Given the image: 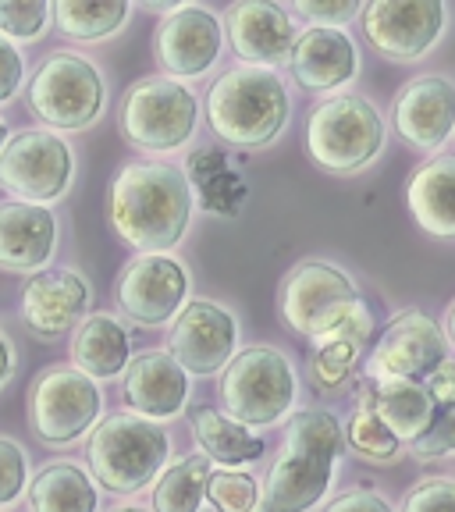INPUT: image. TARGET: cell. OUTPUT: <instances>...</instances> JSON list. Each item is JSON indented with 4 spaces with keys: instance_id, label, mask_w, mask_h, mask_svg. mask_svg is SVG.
<instances>
[{
    "instance_id": "32",
    "label": "cell",
    "mask_w": 455,
    "mask_h": 512,
    "mask_svg": "<svg viewBox=\"0 0 455 512\" xmlns=\"http://www.w3.org/2000/svg\"><path fill=\"white\" fill-rule=\"evenodd\" d=\"M207 502L217 512H253L260 502L256 480L242 470H210L207 477Z\"/></svg>"
},
{
    "instance_id": "21",
    "label": "cell",
    "mask_w": 455,
    "mask_h": 512,
    "mask_svg": "<svg viewBox=\"0 0 455 512\" xmlns=\"http://www.w3.org/2000/svg\"><path fill=\"white\" fill-rule=\"evenodd\" d=\"M228 25V43L242 57V64L253 68H274L288 61L292 43H296V25L274 0H239L224 15Z\"/></svg>"
},
{
    "instance_id": "1",
    "label": "cell",
    "mask_w": 455,
    "mask_h": 512,
    "mask_svg": "<svg viewBox=\"0 0 455 512\" xmlns=\"http://www.w3.org/2000/svg\"><path fill=\"white\" fill-rule=\"evenodd\" d=\"M107 217L136 253H171L192 221V189L182 168L160 160H132L107 189Z\"/></svg>"
},
{
    "instance_id": "42",
    "label": "cell",
    "mask_w": 455,
    "mask_h": 512,
    "mask_svg": "<svg viewBox=\"0 0 455 512\" xmlns=\"http://www.w3.org/2000/svg\"><path fill=\"white\" fill-rule=\"evenodd\" d=\"M424 388L431 392L434 406H438V402H455V360H452V356H448V360L441 363L431 377H427Z\"/></svg>"
},
{
    "instance_id": "15",
    "label": "cell",
    "mask_w": 455,
    "mask_h": 512,
    "mask_svg": "<svg viewBox=\"0 0 455 512\" xmlns=\"http://www.w3.org/2000/svg\"><path fill=\"white\" fill-rule=\"evenodd\" d=\"M235 342H239V324L232 313L214 299H192L171 324L168 356L185 374L210 377L232 363Z\"/></svg>"
},
{
    "instance_id": "20",
    "label": "cell",
    "mask_w": 455,
    "mask_h": 512,
    "mask_svg": "<svg viewBox=\"0 0 455 512\" xmlns=\"http://www.w3.org/2000/svg\"><path fill=\"white\" fill-rule=\"evenodd\" d=\"M292 79L306 93H335L360 75V50L345 29H320L310 25L296 36L288 54Z\"/></svg>"
},
{
    "instance_id": "23",
    "label": "cell",
    "mask_w": 455,
    "mask_h": 512,
    "mask_svg": "<svg viewBox=\"0 0 455 512\" xmlns=\"http://www.w3.org/2000/svg\"><path fill=\"white\" fill-rule=\"evenodd\" d=\"M132 360V335L114 313H86L72 331V363L93 381L125 374Z\"/></svg>"
},
{
    "instance_id": "30",
    "label": "cell",
    "mask_w": 455,
    "mask_h": 512,
    "mask_svg": "<svg viewBox=\"0 0 455 512\" xmlns=\"http://www.w3.org/2000/svg\"><path fill=\"white\" fill-rule=\"evenodd\" d=\"M342 434L352 452L360 459H370V463H392V459L399 456V441H395L392 434H388V427L377 420V413L370 409L367 399L356 406V413L349 416V424H345Z\"/></svg>"
},
{
    "instance_id": "37",
    "label": "cell",
    "mask_w": 455,
    "mask_h": 512,
    "mask_svg": "<svg viewBox=\"0 0 455 512\" xmlns=\"http://www.w3.org/2000/svg\"><path fill=\"white\" fill-rule=\"evenodd\" d=\"M200 192V207L210 210V214H221V217H235L246 203V182H242L239 171H221L217 178H210Z\"/></svg>"
},
{
    "instance_id": "18",
    "label": "cell",
    "mask_w": 455,
    "mask_h": 512,
    "mask_svg": "<svg viewBox=\"0 0 455 512\" xmlns=\"http://www.w3.org/2000/svg\"><path fill=\"white\" fill-rule=\"evenodd\" d=\"M121 399L139 420L168 424L189 402V374L171 360L168 349H146L128 360L121 374Z\"/></svg>"
},
{
    "instance_id": "24",
    "label": "cell",
    "mask_w": 455,
    "mask_h": 512,
    "mask_svg": "<svg viewBox=\"0 0 455 512\" xmlns=\"http://www.w3.org/2000/svg\"><path fill=\"white\" fill-rule=\"evenodd\" d=\"M406 200L427 235L455 239V157H434L420 164L409 178Z\"/></svg>"
},
{
    "instance_id": "17",
    "label": "cell",
    "mask_w": 455,
    "mask_h": 512,
    "mask_svg": "<svg viewBox=\"0 0 455 512\" xmlns=\"http://www.w3.org/2000/svg\"><path fill=\"white\" fill-rule=\"evenodd\" d=\"M93 299V288L72 267H47L32 274L22 288V324L32 338L40 342H57L72 335L82 324Z\"/></svg>"
},
{
    "instance_id": "12",
    "label": "cell",
    "mask_w": 455,
    "mask_h": 512,
    "mask_svg": "<svg viewBox=\"0 0 455 512\" xmlns=\"http://www.w3.org/2000/svg\"><path fill=\"white\" fill-rule=\"evenodd\" d=\"M370 47L388 61L413 64L438 47L448 22L441 0H370L360 11Z\"/></svg>"
},
{
    "instance_id": "45",
    "label": "cell",
    "mask_w": 455,
    "mask_h": 512,
    "mask_svg": "<svg viewBox=\"0 0 455 512\" xmlns=\"http://www.w3.org/2000/svg\"><path fill=\"white\" fill-rule=\"evenodd\" d=\"M8 136H11L8 125H4V118H0V150H4V143H8Z\"/></svg>"
},
{
    "instance_id": "35",
    "label": "cell",
    "mask_w": 455,
    "mask_h": 512,
    "mask_svg": "<svg viewBox=\"0 0 455 512\" xmlns=\"http://www.w3.org/2000/svg\"><path fill=\"white\" fill-rule=\"evenodd\" d=\"M413 445V456L416 459H441V456H452L455 452V402H438L434 406V416L427 431L420 434Z\"/></svg>"
},
{
    "instance_id": "5",
    "label": "cell",
    "mask_w": 455,
    "mask_h": 512,
    "mask_svg": "<svg viewBox=\"0 0 455 512\" xmlns=\"http://www.w3.org/2000/svg\"><path fill=\"white\" fill-rule=\"evenodd\" d=\"M25 100H29V111L43 121V128L61 136V132H82L104 114L107 86L100 68L86 54L54 50L32 72Z\"/></svg>"
},
{
    "instance_id": "47",
    "label": "cell",
    "mask_w": 455,
    "mask_h": 512,
    "mask_svg": "<svg viewBox=\"0 0 455 512\" xmlns=\"http://www.w3.org/2000/svg\"><path fill=\"white\" fill-rule=\"evenodd\" d=\"M253 512H274V509H271V505H264V502H256V509H253Z\"/></svg>"
},
{
    "instance_id": "25",
    "label": "cell",
    "mask_w": 455,
    "mask_h": 512,
    "mask_svg": "<svg viewBox=\"0 0 455 512\" xmlns=\"http://www.w3.org/2000/svg\"><path fill=\"white\" fill-rule=\"evenodd\" d=\"M29 512H96L100 509V488L89 477L86 466L57 459L47 463L36 477H29Z\"/></svg>"
},
{
    "instance_id": "31",
    "label": "cell",
    "mask_w": 455,
    "mask_h": 512,
    "mask_svg": "<svg viewBox=\"0 0 455 512\" xmlns=\"http://www.w3.org/2000/svg\"><path fill=\"white\" fill-rule=\"evenodd\" d=\"M50 25L47 0H0V36L11 43L40 40Z\"/></svg>"
},
{
    "instance_id": "9",
    "label": "cell",
    "mask_w": 455,
    "mask_h": 512,
    "mask_svg": "<svg viewBox=\"0 0 455 512\" xmlns=\"http://www.w3.org/2000/svg\"><path fill=\"white\" fill-rule=\"evenodd\" d=\"M363 306L367 303H363L356 281L328 260H303L281 281V320L310 342L328 338Z\"/></svg>"
},
{
    "instance_id": "16",
    "label": "cell",
    "mask_w": 455,
    "mask_h": 512,
    "mask_svg": "<svg viewBox=\"0 0 455 512\" xmlns=\"http://www.w3.org/2000/svg\"><path fill=\"white\" fill-rule=\"evenodd\" d=\"M445 360H448V342L438 324L427 313L406 310L384 328L381 342L374 345L367 363V377L370 381L399 377V381L424 384Z\"/></svg>"
},
{
    "instance_id": "3",
    "label": "cell",
    "mask_w": 455,
    "mask_h": 512,
    "mask_svg": "<svg viewBox=\"0 0 455 512\" xmlns=\"http://www.w3.org/2000/svg\"><path fill=\"white\" fill-rule=\"evenodd\" d=\"M292 100L285 82L274 68L239 64L228 68L207 89V121L221 143L235 150H260L271 146L288 125Z\"/></svg>"
},
{
    "instance_id": "10",
    "label": "cell",
    "mask_w": 455,
    "mask_h": 512,
    "mask_svg": "<svg viewBox=\"0 0 455 512\" xmlns=\"http://www.w3.org/2000/svg\"><path fill=\"white\" fill-rule=\"evenodd\" d=\"M104 413V392L72 363H54L29 388V427L43 445H75Z\"/></svg>"
},
{
    "instance_id": "41",
    "label": "cell",
    "mask_w": 455,
    "mask_h": 512,
    "mask_svg": "<svg viewBox=\"0 0 455 512\" xmlns=\"http://www.w3.org/2000/svg\"><path fill=\"white\" fill-rule=\"evenodd\" d=\"M324 512H395V509L388 505V498L377 495L374 488H356V491L338 495Z\"/></svg>"
},
{
    "instance_id": "4",
    "label": "cell",
    "mask_w": 455,
    "mask_h": 512,
    "mask_svg": "<svg viewBox=\"0 0 455 512\" xmlns=\"http://www.w3.org/2000/svg\"><path fill=\"white\" fill-rule=\"evenodd\" d=\"M89 477L111 495H136L160 477L171 456V438L160 424L132 413H111L89 431Z\"/></svg>"
},
{
    "instance_id": "27",
    "label": "cell",
    "mask_w": 455,
    "mask_h": 512,
    "mask_svg": "<svg viewBox=\"0 0 455 512\" xmlns=\"http://www.w3.org/2000/svg\"><path fill=\"white\" fill-rule=\"evenodd\" d=\"M189 424H192V438H196L203 456H207L210 463H221L224 470H239V466H246V463H256V459L267 452L260 434L246 431V427L228 420V416L214 406L189 409Z\"/></svg>"
},
{
    "instance_id": "2",
    "label": "cell",
    "mask_w": 455,
    "mask_h": 512,
    "mask_svg": "<svg viewBox=\"0 0 455 512\" xmlns=\"http://www.w3.org/2000/svg\"><path fill=\"white\" fill-rule=\"evenodd\" d=\"M345 434L338 416L328 409H299L285 427L281 456L267 473L260 502L274 512H310L328 495L335 463L342 456Z\"/></svg>"
},
{
    "instance_id": "33",
    "label": "cell",
    "mask_w": 455,
    "mask_h": 512,
    "mask_svg": "<svg viewBox=\"0 0 455 512\" xmlns=\"http://www.w3.org/2000/svg\"><path fill=\"white\" fill-rule=\"evenodd\" d=\"M360 352L363 342H356V338H335V342L313 345V377L324 388H338L349 377V370L356 367Z\"/></svg>"
},
{
    "instance_id": "13",
    "label": "cell",
    "mask_w": 455,
    "mask_h": 512,
    "mask_svg": "<svg viewBox=\"0 0 455 512\" xmlns=\"http://www.w3.org/2000/svg\"><path fill=\"white\" fill-rule=\"evenodd\" d=\"M118 306L128 320L143 328H160L189 303V271L171 253H143L128 260L114 285Z\"/></svg>"
},
{
    "instance_id": "44",
    "label": "cell",
    "mask_w": 455,
    "mask_h": 512,
    "mask_svg": "<svg viewBox=\"0 0 455 512\" xmlns=\"http://www.w3.org/2000/svg\"><path fill=\"white\" fill-rule=\"evenodd\" d=\"M441 335H445V342L455 349V299L448 303V310H445V331H441Z\"/></svg>"
},
{
    "instance_id": "40",
    "label": "cell",
    "mask_w": 455,
    "mask_h": 512,
    "mask_svg": "<svg viewBox=\"0 0 455 512\" xmlns=\"http://www.w3.org/2000/svg\"><path fill=\"white\" fill-rule=\"evenodd\" d=\"M25 86V57L22 50L15 47L11 40L0 36V107L15 100L18 89Z\"/></svg>"
},
{
    "instance_id": "22",
    "label": "cell",
    "mask_w": 455,
    "mask_h": 512,
    "mask_svg": "<svg viewBox=\"0 0 455 512\" xmlns=\"http://www.w3.org/2000/svg\"><path fill=\"white\" fill-rule=\"evenodd\" d=\"M57 249V217L50 207L0 203V271L40 274Z\"/></svg>"
},
{
    "instance_id": "39",
    "label": "cell",
    "mask_w": 455,
    "mask_h": 512,
    "mask_svg": "<svg viewBox=\"0 0 455 512\" xmlns=\"http://www.w3.org/2000/svg\"><path fill=\"white\" fill-rule=\"evenodd\" d=\"M221 171H228V153L217 150V146H203V150L189 153L182 175H185V182H189V189H203V185L221 175Z\"/></svg>"
},
{
    "instance_id": "36",
    "label": "cell",
    "mask_w": 455,
    "mask_h": 512,
    "mask_svg": "<svg viewBox=\"0 0 455 512\" xmlns=\"http://www.w3.org/2000/svg\"><path fill=\"white\" fill-rule=\"evenodd\" d=\"M360 0H292L285 8L288 18H303L320 29H342L352 18H360Z\"/></svg>"
},
{
    "instance_id": "46",
    "label": "cell",
    "mask_w": 455,
    "mask_h": 512,
    "mask_svg": "<svg viewBox=\"0 0 455 512\" xmlns=\"http://www.w3.org/2000/svg\"><path fill=\"white\" fill-rule=\"evenodd\" d=\"M114 512H150V509H143V505H121V509H114Z\"/></svg>"
},
{
    "instance_id": "14",
    "label": "cell",
    "mask_w": 455,
    "mask_h": 512,
    "mask_svg": "<svg viewBox=\"0 0 455 512\" xmlns=\"http://www.w3.org/2000/svg\"><path fill=\"white\" fill-rule=\"evenodd\" d=\"M224 25L203 4H175L153 32V57L164 79H200L217 64Z\"/></svg>"
},
{
    "instance_id": "28",
    "label": "cell",
    "mask_w": 455,
    "mask_h": 512,
    "mask_svg": "<svg viewBox=\"0 0 455 512\" xmlns=\"http://www.w3.org/2000/svg\"><path fill=\"white\" fill-rule=\"evenodd\" d=\"M128 0H57L50 4V22L61 36L79 43H100L128 22Z\"/></svg>"
},
{
    "instance_id": "11",
    "label": "cell",
    "mask_w": 455,
    "mask_h": 512,
    "mask_svg": "<svg viewBox=\"0 0 455 512\" xmlns=\"http://www.w3.org/2000/svg\"><path fill=\"white\" fill-rule=\"evenodd\" d=\"M75 153L50 128H22L0 150V189L15 203L50 207L72 189Z\"/></svg>"
},
{
    "instance_id": "19",
    "label": "cell",
    "mask_w": 455,
    "mask_h": 512,
    "mask_svg": "<svg viewBox=\"0 0 455 512\" xmlns=\"http://www.w3.org/2000/svg\"><path fill=\"white\" fill-rule=\"evenodd\" d=\"M392 125L413 150H438L455 132V82L445 75H416L392 104Z\"/></svg>"
},
{
    "instance_id": "43",
    "label": "cell",
    "mask_w": 455,
    "mask_h": 512,
    "mask_svg": "<svg viewBox=\"0 0 455 512\" xmlns=\"http://www.w3.org/2000/svg\"><path fill=\"white\" fill-rule=\"evenodd\" d=\"M15 363H18L15 342H11V338L0 331V388L11 381V374H15Z\"/></svg>"
},
{
    "instance_id": "29",
    "label": "cell",
    "mask_w": 455,
    "mask_h": 512,
    "mask_svg": "<svg viewBox=\"0 0 455 512\" xmlns=\"http://www.w3.org/2000/svg\"><path fill=\"white\" fill-rule=\"evenodd\" d=\"M210 459L203 452L185 456L171 463L168 470H160L157 484H153V512H200L207 502V477H210Z\"/></svg>"
},
{
    "instance_id": "34",
    "label": "cell",
    "mask_w": 455,
    "mask_h": 512,
    "mask_svg": "<svg viewBox=\"0 0 455 512\" xmlns=\"http://www.w3.org/2000/svg\"><path fill=\"white\" fill-rule=\"evenodd\" d=\"M29 477V452L15 438H0V509H8L25 495Z\"/></svg>"
},
{
    "instance_id": "38",
    "label": "cell",
    "mask_w": 455,
    "mask_h": 512,
    "mask_svg": "<svg viewBox=\"0 0 455 512\" xmlns=\"http://www.w3.org/2000/svg\"><path fill=\"white\" fill-rule=\"evenodd\" d=\"M402 512H455V477H424L409 488Z\"/></svg>"
},
{
    "instance_id": "26",
    "label": "cell",
    "mask_w": 455,
    "mask_h": 512,
    "mask_svg": "<svg viewBox=\"0 0 455 512\" xmlns=\"http://www.w3.org/2000/svg\"><path fill=\"white\" fill-rule=\"evenodd\" d=\"M370 402V409L377 413L388 434L395 441H416L427 431L434 416V399L420 381H399V377H388V381H374L370 395H363Z\"/></svg>"
},
{
    "instance_id": "7",
    "label": "cell",
    "mask_w": 455,
    "mask_h": 512,
    "mask_svg": "<svg viewBox=\"0 0 455 512\" xmlns=\"http://www.w3.org/2000/svg\"><path fill=\"white\" fill-rule=\"evenodd\" d=\"M200 104L189 86L164 75H146L132 82L121 100L118 128L128 146L143 153H175L196 132Z\"/></svg>"
},
{
    "instance_id": "6",
    "label": "cell",
    "mask_w": 455,
    "mask_h": 512,
    "mask_svg": "<svg viewBox=\"0 0 455 512\" xmlns=\"http://www.w3.org/2000/svg\"><path fill=\"white\" fill-rule=\"evenodd\" d=\"M384 146V118L367 96L342 93L317 104L306 121V150L331 175H356Z\"/></svg>"
},
{
    "instance_id": "8",
    "label": "cell",
    "mask_w": 455,
    "mask_h": 512,
    "mask_svg": "<svg viewBox=\"0 0 455 512\" xmlns=\"http://www.w3.org/2000/svg\"><path fill=\"white\" fill-rule=\"evenodd\" d=\"M224 416L242 427H271L285 420L296 402V370L285 352L271 345H249L221 377Z\"/></svg>"
}]
</instances>
